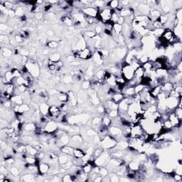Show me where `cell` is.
Returning <instances> with one entry per match:
<instances>
[{
  "label": "cell",
  "mask_w": 182,
  "mask_h": 182,
  "mask_svg": "<svg viewBox=\"0 0 182 182\" xmlns=\"http://www.w3.org/2000/svg\"><path fill=\"white\" fill-rule=\"evenodd\" d=\"M140 167V164L139 162H136V161H132V162H130V164L128 165V168L130 170H132V171H138Z\"/></svg>",
  "instance_id": "obj_17"
},
{
  "label": "cell",
  "mask_w": 182,
  "mask_h": 182,
  "mask_svg": "<svg viewBox=\"0 0 182 182\" xmlns=\"http://www.w3.org/2000/svg\"><path fill=\"white\" fill-rule=\"evenodd\" d=\"M124 23V18L122 17H120L119 19H118V21H117V24H120V25H122Z\"/></svg>",
  "instance_id": "obj_59"
},
{
  "label": "cell",
  "mask_w": 182,
  "mask_h": 182,
  "mask_svg": "<svg viewBox=\"0 0 182 182\" xmlns=\"http://www.w3.org/2000/svg\"><path fill=\"white\" fill-rule=\"evenodd\" d=\"M86 155V152L82 150L81 148L76 147L74 149L73 151V157L75 159H82Z\"/></svg>",
  "instance_id": "obj_11"
},
{
  "label": "cell",
  "mask_w": 182,
  "mask_h": 182,
  "mask_svg": "<svg viewBox=\"0 0 182 182\" xmlns=\"http://www.w3.org/2000/svg\"><path fill=\"white\" fill-rule=\"evenodd\" d=\"M53 181H61V179L59 178V176H53V179H51Z\"/></svg>",
  "instance_id": "obj_61"
},
{
  "label": "cell",
  "mask_w": 182,
  "mask_h": 182,
  "mask_svg": "<svg viewBox=\"0 0 182 182\" xmlns=\"http://www.w3.org/2000/svg\"><path fill=\"white\" fill-rule=\"evenodd\" d=\"M99 174H100L101 176H103V177H104V176H105L108 175V171H107V169L106 168H105V167H103V168L100 169V172H99Z\"/></svg>",
  "instance_id": "obj_47"
},
{
  "label": "cell",
  "mask_w": 182,
  "mask_h": 182,
  "mask_svg": "<svg viewBox=\"0 0 182 182\" xmlns=\"http://www.w3.org/2000/svg\"><path fill=\"white\" fill-rule=\"evenodd\" d=\"M111 122H112V120L108 117L107 115H105L103 116V117L102 118V124H104L107 127H109L111 124Z\"/></svg>",
  "instance_id": "obj_29"
},
{
  "label": "cell",
  "mask_w": 182,
  "mask_h": 182,
  "mask_svg": "<svg viewBox=\"0 0 182 182\" xmlns=\"http://www.w3.org/2000/svg\"><path fill=\"white\" fill-rule=\"evenodd\" d=\"M62 181H72L71 178V175L70 174L65 175L62 178Z\"/></svg>",
  "instance_id": "obj_55"
},
{
  "label": "cell",
  "mask_w": 182,
  "mask_h": 182,
  "mask_svg": "<svg viewBox=\"0 0 182 182\" xmlns=\"http://www.w3.org/2000/svg\"><path fill=\"white\" fill-rule=\"evenodd\" d=\"M73 78L71 76H65L63 78V82L65 84H69L72 82Z\"/></svg>",
  "instance_id": "obj_44"
},
{
  "label": "cell",
  "mask_w": 182,
  "mask_h": 182,
  "mask_svg": "<svg viewBox=\"0 0 182 182\" xmlns=\"http://www.w3.org/2000/svg\"><path fill=\"white\" fill-rule=\"evenodd\" d=\"M101 124H102V118L100 117H95L91 121V125L93 126V127H97V129H98Z\"/></svg>",
  "instance_id": "obj_19"
},
{
  "label": "cell",
  "mask_w": 182,
  "mask_h": 182,
  "mask_svg": "<svg viewBox=\"0 0 182 182\" xmlns=\"http://www.w3.org/2000/svg\"><path fill=\"white\" fill-rule=\"evenodd\" d=\"M119 181H130V179H128V178H125V177H124V176H121V178H119Z\"/></svg>",
  "instance_id": "obj_60"
},
{
  "label": "cell",
  "mask_w": 182,
  "mask_h": 182,
  "mask_svg": "<svg viewBox=\"0 0 182 182\" xmlns=\"http://www.w3.org/2000/svg\"><path fill=\"white\" fill-rule=\"evenodd\" d=\"M36 128V124L34 123H27L24 126V130L26 131V132H32V131H34Z\"/></svg>",
  "instance_id": "obj_25"
},
{
  "label": "cell",
  "mask_w": 182,
  "mask_h": 182,
  "mask_svg": "<svg viewBox=\"0 0 182 182\" xmlns=\"http://www.w3.org/2000/svg\"><path fill=\"white\" fill-rule=\"evenodd\" d=\"M38 173L41 174V175H44L45 174H47L48 172V170L50 169V166L48 164H46V163H41V164H38Z\"/></svg>",
  "instance_id": "obj_9"
},
{
  "label": "cell",
  "mask_w": 182,
  "mask_h": 182,
  "mask_svg": "<svg viewBox=\"0 0 182 182\" xmlns=\"http://www.w3.org/2000/svg\"><path fill=\"white\" fill-rule=\"evenodd\" d=\"M86 134L88 136V137H93V136H95L97 135V132H95L93 130H88L86 132Z\"/></svg>",
  "instance_id": "obj_50"
},
{
  "label": "cell",
  "mask_w": 182,
  "mask_h": 182,
  "mask_svg": "<svg viewBox=\"0 0 182 182\" xmlns=\"http://www.w3.org/2000/svg\"><path fill=\"white\" fill-rule=\"evenodd\" d=\"M43 17H44V14L42 12H39V13H36L35 14V18L38 20H41L43 19Z\"/></svg>",
  "instance_id": "obj_56"
},
{
  "label": "cell",
  "mask_w": 182,
  "mask_h": 182,
  "mask_svg": "<svg viewBox=\"0 0 182 182\" xmlns=\"http://www.w3.org/2000/svg\"><path fill=\"white\" fill-rule=\"evenodd\" d=\"M105 73L106 71L105 70H100L98 71L95 74V79L98 81H100L101 80L104 79V77L105 75Z\"/></svg>",
  "instance_id": "obj_24"
},
{
  "label": "cell",
  "mask_w": 182,
  "mask_h": 182,
  "mask_svg": "<svg viewBox=\"0 0 182 182\" xmlns=\"http://www.w3.org/2000/svg\"><path fill=\"white\" fill-rule=\"evenodd\" d=\"M0 174H3V175L4 176H6V177H7V169H6V166H2V167H1V169H0Z\"/></svg>",
  "instance_id": "obj_52"
},
{
  "label": "cell",
  "mask_w": 182,
  "mask_h": 182,
  "mask_svg": "<svg viewBox=\"0 0 182 182\" xmlns=\"http://www.w3.org/2000/svg\"><path fill=\"white\" fill-rule=\"evenodd\" d=\"M29 110H30V107L29 106V105L26 104V103H23L22 105H21L20 106H19V112L18 113L23 114L24 113L28 112Z\"/></svg>",
  "instance_id": "obj_26"
},
{
  "label": "cell",
  "mask_w": 182,
  "mask_h": 182,
  "mask_svg": "<svg viewBox=\"0 0 182 182\" xmlns=\"http://www.w3.org/2000/svg\"><path fill=\"white\" fill-rule=\"evenodd\" d=\"M107 115L110 118H115L118 116V110H112L107 113Z\"/></svg>",
  "instance_id": "obj_39"
},
{
  "label": "cell",
  "mask_w": 182,
  "mask_h": 182,
  "mask_svg": "<svg viewBox=\"0 0 182 182\" xmlns=\"http://www.w3.org/2000/svg\"><path fill=\"white\" fill-rule=\"evenodd\" d=\"M46 19L48 21H53L55 19V16L53 13H48L46 15Z\"/></svg>",
  "instance_id": "obj_49"
},
{
  "label": "cell",
  "mask_w": 182,
  "mask_h": 182,
  "mask_svg": "<svg viewBox=\"0 0 182 182\" xmlns=\"http://www.w3.org/2000/svg\"><path fill=\"white\" fill-rule=\"evenodd\" d=\"M174 34L173 33V31H171L170 29H164V31L163 34L162 35V37L164 39L165 41L169 43L170 41L172 39V38L174 37Z\"/></svg>",
  "instance_id": "obj_8"
},
{
  "label": "cell",
  "mask_w": 182,
  "mask_h": 182,
  "mask_svg": "<svg viewBox=\"0 0 182 182\" xmlns=\"http://www.w3.org/2000/svg\"><path fill=\"white\" fill-rule=\"evenodd\" d=\"M82 14L87 15L90 17H97L98 15V9L96 7H88L82 9Z\"/></svg>",
  "instance_id": "obj_3"
},
{
  "label": "cell",
  "mask_w": 182,
  "mask_h": 182,
  "mask_svg": "<svg viewBox=\"0 0 182 182\" xmlns=\"http://www.w3.org/2000/svg\"><path fill=\"white\" fill-rule=\"evenodd\" d=\"M38 151L35 149L33 146H31V144L26 145V153H28L31 156H36L38 154Z\"/></svg>",
  "instance_id": "obj_21"
},
{
  "label": "cell",
  "mask_w": 182,
  "mask_h": 182,
  "mask_svg": "<svg viewBox=\"0 0 182 182\" xmlns=\"http://www.w3.org/2000/svg\"><path fill=\"white\" fill-rule=\"evenodd\" d=\"M94 181H103V176H97L96 178L94 179Z\"/></svg>",
  "instance_id": "obj_62"
},
{
  "label": "cell",
  "mask_w": 182,
  "mask_h": 182,
  "mask_svg": "<svg viewBox=\"0 0 182 182\" xmlns=\"http://www.w3.org/2000/svg\"><path fill=\"white\" fill-rule=\"evenodd\" d=\"M49 53H50V51H49V49H48V48H45L44 50L43 51V52H42V53L44 55H47Z\"/></svg>",
  "instance_id": "obj_63"
},
{
  "label": "cell",
  "mask_w": 182,
  "mask_h": 182,
  "mask_svg": "<svg viewBox=\"0 0 182 182\" xmlns=\"http://www.w3.org/2000/svg\"><path fill=\"white\" fill-rule=\"evenodd\" d=\"M61 113V111L60 110V107L59 106L53 105H51L49 107L48 115L50 117L55 119V117H58Z\"/></svg>",
  "instance_id": "obj_4"
},
{
  "label": "cell",
  "mask_w": 182,
  "mask_h": 182,
  "mask_svg": "<svg viewBox=\"0 0 182 182\" xmlns=\"http://www.w3.org/2000/svg\"><path fill=\"white\" fill-rule=\"evenodd\" d=\"M124 98V95L122 93H115L113 95L111 96V100L115 103H120Z\"/></svg>",
  "instance_id": "obj_12"
},
{
  "label": "cell",
  "mask_w": 182,
  "mask_h": 182,
  "mask_svg": "<svg viewBox=\"0 0 182 182\" xmlns=\"http://www.w3.org/2000/svg\"><path fill=\"white\" fill-rule=\"evenodd\" d=\"M103 149H99V148H97L96 149H95L94 151H93V155L95 158H97L98 157H100V155H102L103 153Z\"/></svg>",
  "instance_id": "obj_45"
},
{
  "label": "cell",
  "mask_w": 182,
  "mask_h": 182,
  "mask_svg": "<svg viewBox=\"0 0 182 182\" xmlns=\"http://www.w3.org/2000/svg\"><path fill=\"white\" fill-rule=\"evenodd\" d=\"M169 120L171 122L173 127H181V120H179V118L176 116V115L174 112L169 115Z\"/></svg>",
  "instance_id": "obj_7"
},
{
  "label": "cell",
  "mask_w": 182,
  "mask_h": 182,
  "mask_svg": "<svg viewBox=\"0 0 182 182\" xmlns=\"http://www.w3.org/2000/svg\"><path fill=\"white\" fill-rule=\"evenodd\" d=\"M109 176H110L111 181H119V178H118V176L117 175V174L112 173V174H110Z\"/></svg>",
  "instance_id": "obj_46"
},
{
  "label": "cell",
  "mask_w": 182,
  "mask_h": 182,
  "mask_svg": "<svg viewBox=\"0 0 182 182\" xmlns=\"http://www.w3.org/2000/svg\"><path fill=\"white\" fill-rule=\"evenodd\" d=\"M144 87H145V86H144L143 84H142V83H140V84H138V85H137L136 86H134V91H135V93L136 94H138V93H139L140 92H142L143 90H144Z\"/></svg>",
  "instance_id": "obj_37"
},
{
  "label": "cell",
  "mask_w": 182,
  "mask_h": 182,
  "mask_svg": "<svg viewBox=\"0 0 182 182\" xmlns=\"http://www.w3.org/2000/svg\"><path fill=\"white\" fill-rule=\"evenodd\" d=\"M47 34H48V36H54V33H53V31H51V30H48V31H47Z\"/></svg>",
  "instance_id": "obj_64"
},
{
  "label": "cell",
  "mask_w": 182,
  "mask_h": 182,
  "mask_svg": "<svg viewBox=\"0 0 182 182\" xmlns=\"http://www.w3.org/2000/svg\"><path fill=\"white\" fill-rule=\"evenodd\" d=\"M93 166L89 164V163H86V164H84L82 166V171L83 172H85L86 174H89L90 172H92L93 169Z\"/></svg>",
  "instance_id": "obj_32"
},
{
  "label": "cell",
  "mask_w": 182,
  "mask_h": 182,
  "mask_svg": "<svg viewBox=\"0 0 182 182\" xmlns=\"http://www.w3.org/2000/svg\"><path fill=\"white\" fill-rule=\"evenodd\" d=\"M58 127H58V124L56 123V122L51 120L46 124V125L44 127V130L47 133L53 134L58 130Z\"/></svg>",
  "instance_id": "obj_5"
},
{
  "label": "cell",
  "mask_w": 182,
  "mask_h": 182,
  "mask_svg": "<svg viewBox=\"0 0 182 182\" xmlns=\"http://www.w3.org/2000/svg\"><path fill=\"white\" fill-rule=\"evenodd\" d=\"M174 113L176 115V116L179 118V120H181V117H182V110H181V107H176L174 110Z\"/></svg>",
  "instance_id": "obj_36"
},
{
  "label": "cell",
  "mask_w": 182,
  "mask_h": 182,
  "mask_svg": "<svg viewBox=\"0 0 182 182\" xmlns=\"http://www.w3.org/2000/svg\"><path fill=\"white\" fill-rule=\"evenodd\" d=\"M1 50H2V55L5 58H9L13 53V51L8 47H2Z\"/></svg>",
  "instance_id": "obj_18"
},
{
  "label": "cell",
  "mask_w": 182,
  "mask_h": 182,
  "mask_svg": "<svg viewBox=\"0 0 182 182\" xmlns=\"http://www.w3.org/2000/svg\"><path fill=\"white\" fill-rule=\"evenodd\" d=\"M31 144V146H33L38 151H41L44 150V146L42 145L41 143L38 142L32 141L31 142H30V144Z\"/></svg>",
  "instance_id": "obj_23"
},
{
  "label": "cell",
  "mask_w": 182,
  "mask_h": 182,
  "mask_svg": "<svg viewBox=\"0 0 182 182\" xmlns=\"http://www.w3.org/2000/svg\"><path fill=\"white\" fill-rule=\"evenodd\" d=\"M0 29H1L2 32H3V31H6L7 29H8V26H7V25H6V24H3V23H2V24H0Z\"/></svg>",
  "instance_id": "obj_54"
},
{
  "label": "cell",
  "mask_w": 182,
  "mask_h": 182,
  "mask_svg": "<svg viewBox=\"0 0 182 182\" xmlns=\"http://www.w3.org/2000/svg\"><path fill=\"white\" fill-rule=\"evenodd\" d=\"M57 98L60 103H68L69 101V96L68 93H61L57 95Z\"/></svg>",
  "instance_id": "obj_13"
},
{
  "label": "cell",
  "mask_w": 182,
  "mask_h": 182,
  "mask_svg": "<svg viewBox=\"0 0 182 182\" xmlns=\"http://www.w3.org/2000/svg\"><path fill=\"white\" fill-rule=\"evenodd\" d=\"M14 38H15V40H16V42H17V43H22V42L24 41V38H22L20 35L19 34L15 35Z\"/></svg>",
  "instance_id": "obj_53"
},
{
  "label": "cell",
  "mask_w": 182,
  "mask_h": 182,
  "mask_svg": "<svg viewBox=\"0 0 182 182\" xmlns=\"http://www.w3.org/2000/svg\"><path fill=\"white\" fill-rule=\"evenodd\" d=\"M164 31V29H163V28L155 29L153 30L152 34H153L154 36H157V37H160V36H162V35L163 34Z\"/></svg>",
  "instance_id": "obj_33"
},
{
  "label": "cell",
  "mask_w": 182,
  "mask_h": 182,
  "mask_svg": "<svg viewBox=\"0 0 182 182\" xmlns=\"http://www.w3.org/2000/svg\"><path fill=\"white\" fill-rule=\"evenodd\" d=\"M138 9L139 11V14H147L149 13V7L146 4H139L138 6Z\"/></svg>",
  "instance_id": "obj_16"
},
{
  "label": "cell",
  "mask_w": 182,
  "mask_h": 182,
  "mask_svg": "<svg viewBox=\"0 0 182 182\" xmlns=\"http://www.w3.org/2000/svg\"><path fill=\"white\" fill-rule=\"evenodd\" d=\"M49 105H48V103L46 102H42L40 103L39 105V111L42 115H48V110H49Z\"/></svg>",
  "instance_id": "obj_10"
},
{
  "label": "cell",
  "mask_w": 182,
  "mask_h": 182,
  "mask_svg": "<svg viewBox=\"0 0 182 182\" xmlns=\"http://www.w3.org/2000/svg\"><path fill=\"white\" fill-rule=\"evenodd\" d=\"M0 41L2 43V44L8 45L10 44V39L9 38V36L7 35L1 34L0 36Z\"/></svg>",
  "instance_id": "obj_27"
},
{
  "label": "cell",
  "mask_w": 182,
  "mask_h": 182,
  "mask_svg": "<svg viewBox=\"0 0 182 182\" xmlns=\"http://www.w3.org/2000/svg\"><path fill=\"white\" fill-rule=\"evenodd\" d=\"M48 60H49L50 61L54 63H56L60 61V60H61V55H60L59 53H52V54L49 55Z\"/></svg>",
  "instance_id": "obj_20"
},
{
  "label": "cell",
  "mask_w": 182,
  "mask_h": 182,
  "mask_svg": "<svg viewBox=\"0 0 182 182\" xmlns=\"http://www.w3.org/2000/svg\"><path fill=\"white\" fill-rule=\"evenodd\" d=\"M0 146H1V149H2V151H5L6 149H7V143H6V142L3 141L2 139V141H1V142H0Z\"/></svg>",
  "instance_id": "obj_51"
},
{
  "label": "cell",
  "mask_w": 182,
  "mask_h": 182,
  "mask_svg": "<svg viewBox=\"0 0 182 182\" xmlns=\"http://www.w3.org/2000/svg\"><path fill=\"white\" fill-rule=\"evenodd\" d=\"M61 151L63 152V154L69 155V156H73L74 148H73V147H68L65 145L62 147Z\"/></svg>",
  "instance_id": "obj_14"
},
{
  "label": "cell",
  "mask_w": 182,
  "mask_h": 182,
  "mask_svg": "<svg viewBox=\"0 0 182 182\" xmlns=\"http://www.w3.org/2000/svg\"><path fill=\"white\" fill-rule=\"evenodd\" d=\"M15 13H16V15L18 16V17H23L24 16V9L22 7H17V9L15 11Z\"/></svg>",
  "instance_id": "obj_41"
},
{
  "label": "cell",
  "mask_w": 182,
  "mask_h": 182,
  "mask_svg": "<svg viewBox=\"0 0 182 182\" xmlns=\"http://www.w3.org/2000/svg\"><path fill=\"white\" fill-rule=\"evenodd\" d=\"M71 140H72V142H73V144H74L76 147H77V146H78V145H80V144L82 143V139L80 135L76 134V135L73 136L72 138H71Z\"/></svg>",
  "instance_id": "obj_22"
},
{
  "label": "cell",
  "mask_w": 182,
  "mask_h": 182,
  "mask_svg": "<svg viewBox=\"0 0 182 182\" xmlns=\"http://www.w3.org/2000/svg\"><path fill=\"white\" fill-rule=\"evenodd\" d=\"M15 15H16L15 11H14L13 9H9V16H8V17H9L12 19Z\"/></svg>",
  "instance_id": "obj_58"
},
{
  "label": "cell",
  "mask_w": 182,
  "mask_h": 182,
  "mask_svg": "<svg viewBox=\"0 0 182 182\" xmlns=\"http://www.w3.org/2000/svg\"><path fill=\"white\" fill-rule=\"evenodd\" d=\"M68 157L69 155H65V154H63V155L60 156L59 157V162L60 164H64L67 162H68Z\"/></svg>",
  "instance_id": "obj_31"
},
{
  "label": "cell",
  "mask_w": 182,
  "mask_h": 182,
  "mask_svg": "<svg viewBox=\"0 0 182 182\" xmlns=\"http://www.w3.org/2000/svg\"><path fill=\"white\" fill-rule=\"evenodd\" d=\"M20 141L22 142H26V143H29V142H31L33 141V137L31 136H29V135H26V136H22L20 137Z\"/></svg>",
  "instance_id": "obj_35"
},
{
  "label": "cell",
  "mask_w": 182,
  "mask_h": 182,
  "mask_svg": "<svg viewBox=\"0 0 182 182\" xmlns=\"http://www.w3.org/2000/svg\"><path fill=\"white\" fill-rule=\"evenodd\" d=\"M141 66L144 68L145 71H149L152 70L153 68V65H152V62L151 61H147L146 63H144L143 64H142Z\"/></svg>",
  "instance_id": "obj_28"
},
{
  "label": "cell",
  "mask_w": 182,
  "mask_h": 182,
  "mask_svg": "<svg viewBox=\"0 0 182 182\" xmlns=\"http://www.w3.org/2000/svg\"><path fill=\"white\" fill-rule=\"evenodd\" d=\"M76 56V58H79L82 60H88L91 59L93 56L92 51H90V49L88 48H86L82 51H75L74 57Z\"/></svg>",
  "instance_id": "obj_2"
},
{
  "label": "cell",
  "mask_w": 182,
  "mask_h": 182,
  "mask_svg": "<svg viewBox=\"0 0 182 182\" xmlns=\"http://www.w3.org/2000/svg\"><path fill=\"white\" fill-rule=\"evenodd\" d=\"M47 46H48L49 48H55L56 47H58L59 46V44L58 42L56 41H54V40H52V41H49L48 44H47Z\"/></svg>",
  "instance_id": "obj_40"
},
{
  "label": "cell",
  "mask_w": 182,
  "mask_h": 182,
  "mask_svg": "<svg viewBox=\"0 0 182 182\" xmlns=\"http://www.w3.org/2000/svg\"><path fill=\"white\" fill-rule=\"evenodd\" d=\"M85 35H86V36H87L88 38H94V37H95V36H96L95 32H94V31H86V32H85Z\"/></svg>",
  "instance_id": "obj_43"
},
{
  "label": "cell",
  "mask_w": 182,
  "mask_h": 182,
  "mask_svg": "<svg viewBox=\"0 0 182 182\" xmlns=\"http://www.w3.org/2000/svg\"><path fill=\"white\" fill-rule=\"evenodd\" d=\"M163 127L166 128V129H167V130H172V128H173V125H172V124L171 123V122L169 120H167L165 121L164 122Z\"/></svg>",
  "instance_id": "obj_42"
},
{
  "label": "cell",
  "mask_w": 182,
  "mask_h": 182,
  "mask_svg": "<svg viewBox=\"0 0 182 182\" xmlns=\"http://www.w3.org/2000/svg\"><path fill=\"white\" fill-rule=\"evenodd\" d=\"M95 34H100L102 31H103V29H102V26H100V25H98V26H96V27H95Z\"/></svg>",
  "instance_id": "obj_57"
},
{
  "label": "cell",
  "mask_w": 182,
  "mask_h": 182,
  "mask_svg": "<svg viewBox=\"0 0 182 182\" xmlns=\"http://www.w3.org/2000/svg\"><path fill=\"white\" fill-rule=\"evenodd\" d=\"M82 88L84 90H87L90 88V81L89 80H85L83 81L82 84Z\"/></svg>",
  "instance_id": "obj_48"
},
{
  "label": "cell",
  "mask_w": 182,
  "mask_h": 182,
  "mask_svg": "<svg viewBox=\"0 0 182 182\" xmlns=\"http://www.w3.org/2000/svg\"><path fill=\"white\" fill-rule=\"evenodd\" d=\"M149 13H150V15H151V17H155L156 20H157V19L161 15V12L159 10H157V9L151 10L149 11Z\"/></svg>",
  "instance_id": "obj_38"
},
{
  "label": "cell",
  "mask_w": 182,
  "mask_h": 182,
  "mask_svg": "<svg viewBox=\"0 0 182 182\" xmlns=\"http://www.w3.org/2000/svg\"><path fill=\"white\" fill-rule=\"evenodd\" d=\"M109 131H110V136H112L115 139H117V137H120V136L122 135V132L120 128L117 126L110 127Z\"/></svg>",
  "instance_id": "obj_6"
},
{
  "label": "cell",
  "mask_w": 182,
  "mask_h": 182,
  "mask_svg": "<svg viewBox=\"0 0 182 182\" xmlns=\"http://www.w3.org/2000/svg\"><path fill=\"white\" fill-rule=\"evenodd\" d=\"M9 171H10V173L11 174V175L14 176H19V169L17 166H10Z\"/></svg>",
  "instance_id": "obj_34"
},
{
  "label": "cell",
  "mask_w": 182,
  "mask_h": 182,
  "mask_svg": "<svg viewBox=\"0 0 182 182\" xmlns=\"http://www.w3.org/2000/svg\"><path fill=\"white\" fill-rule=\"evenodd\" d=\"M4 76V78H6V80H7V81L9 82V83H11V81H12V80L14 78V75H13V73H12V72H11V71H6L4 76Z\"/></svg>",
  "instance_id": "obj_30"
},
{
  "label": "cell",
  "mask_w": 182,
  "mask_h": 182,
  "mask_svg": "<svg viewBox=\"0 0 182 182\" xmlns=\"http://www.w3.org/2000/svg\"><path fill=\"white\" fill-rule=\"evenodd\" d=\"M115 9H111L110 8H104L98 12V16L100 18V20L103 21L105 24L110 21L112 14H113Z\"/></svg>",
  "instance_id": "obj_1"
},
{
  "label": "cell",
  "mask_w": 182,
  "mask_h": 182,
  "mask_svg": "<svg viewBox=\"0 0 182 182\" xmlns=\"http://www.w3.org/2000/svg\"><path fill=\"white\" fill-rule=\"evenodd\" d=\"M11 101L14 104H17L19 105H21L24 103V100L22 98V97L21 95H14V96L11 97V98L10 99Z\"/></svg>",
  "instance_id": "obj_15"
}]
</instances>
